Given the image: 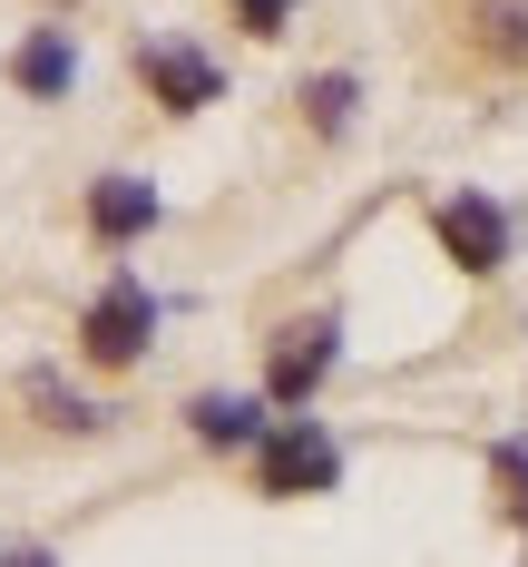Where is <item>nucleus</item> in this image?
I'll return each instance as SVG.
<instances>
[{"instance_id":"1","label":"nucleus","mask_w":528,"mask_h":567,"mask_svg":"<svg viewBox=\"0 0 528 567\" xmlns=\"http://www.w3.org/2000/svg\"><path fill=\"white\" fill-rule=\"evenodd\" d=\"M333 470H343V451H333L313 421H284V431L265 441V460H255L265 499H303V489H333Z\"/></svg>"},{"instance_id":"7","label":"nucleus","mask_w":528,"mask_h":567,"mask_svg":"<svg viewBox=\"0 0 528 567\" xmlns=\"http://www.w3.org/2000/svg\"><path fill=\"white\" fill-rule=\"evenodd\" d=\"M186 421H196V441H216V451H245V441L265 431V411H255L245 392H206L196 411H186Z\"/></svg>"},{"instance_id":"4","label":"nucleus","mask_w":528,"mask_h":567,"mask_svg":"<svg viewBox=\"0 0 528 567\" xmlns=\"http://www.w3.org/2000/svg\"><path fill=\"white\" fill-rule=\"evenodd\" d=\"M323 372H333V323H293V333H275V362H265V392L275 401H303Z\"/></svg>"},{"instance_id":"5","label":"nucleus","mask_w":528,"mask_h":567,"mask_svg":"<svg viewBox=\"0 0 528 567\" xmlns=\"http://www.w3.org/2000/svg\"><path fill=\"white\" fill-rule=\"evenodd\" d=\"M137 79H147L167 109H216V89H226L196 50H167V40H157V50H137Z\"/></svg>"},{"instance_id":"8","label":"nucleus","mask_w":528,"mask_h":567,"mask_svg":"<svg viewBox=\"0 0 528 567\" xmlns=\"http://www.w3.org/2000/svg\"><path fill=\"white\" fill-rule=\"evenodd\" d=\"M10 79H20V89H30V99H59V89H69V79H79V59H69V40H59V30H40V40H30V50L10 59Z\"/></svg>"},{"instance_id":"10","label":"nucleus","mask_w":528,"mask_h":567,"mask_svg":"<svg viewBox=\"0 0 528 567\" xmlns=\"http://www.w3.org/2000/svg\"><path fill=\"white\" fill-rule=\"evenodd\" d=\"M489 480H499V509H509V518L528 528V451H519V441H509V451L489 460Z\"/></svg>"},{"instance_id":"11","label":"nucleus","mask_w":528,"mask_h":567,"mask_svg":"<svg viewBox=\"0 0 528 567\" xmlns=\"http://www.w3.org/2000/svg\"><path fill=\"white\" fill-rule=\"evenodd\" d=\"M235 20H245L255 40H275V30H284V20H293V0H235Z\"/></svg>"},{"instance_id":"9","label":"nucleus","mask_w":528,"mask_h":567,"mask_svg":"<svg viewBox=\"0 0 528 567\" xmlns=\"http://www.w3.org/2000/svg\"><path fill=\"white\" fill-rule=\"evenodd\" d=\"M303 109H313L323 137H343V127H352V79H313V89H303Z\"/></svg>"},{"instance_id":"6","label":"nucleus","mask_w":528,"mask_h":567,"mask_svg":"<svg viewBox=\"0 0 528 567\" xmlns=\"http://www.w3.org/2000/svg\"><path fill=\"white\" fill-rule=\"evenodd\" d=\"M89 226L108 235V245L147 235V226H157V186H137V176H99V196H89Z\"/></svg>"},{"instance_id":"3","label":"nucleus","mask_w":528,"mask_h":567,"mask_svg":"<svg viewBox=\"0 0 528 567\" xmlns=\"http://www.w3.org/2000/svg\"><path fill=\"white\" fill-rule=\"evenodd\" d=\"M441 245H451L460 275H499V265H509V226H499L489 196H451V206H441Z\"/></svg>"},{"instance_id":"2","label":"nucleus","mask_w":528,"mask_h":567,"mask_svg":"<svg viewBox=\"0 0 528 567\" xmlns=\"http://www.w3.org/2000/svg\"><path fill=\"white\" fill-rule=\"evenodd\" d=\"M147 333H157V303H147V284L117 275L99 303H89V323H79V342H89V362H137L147 352Z\"/></svg>"}]
</instances>
